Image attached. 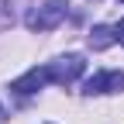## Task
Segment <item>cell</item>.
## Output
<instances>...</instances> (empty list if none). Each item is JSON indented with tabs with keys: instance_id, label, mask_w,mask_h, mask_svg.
Instances as JSON below:
<instances>
[{
	"instance_id": "obj_1",
	"label": "cell",
	"mask_w": 124,
	"mask_h": 124,
	"mask_svg": "<svg viewBox=\"0 0 124 124\" xmlns=\"http://www.w3.org/2000/svg\"><path fill=\"white\" fill-rule=\"evenodd\" d=\"M66 10H69L66 0H48V4L38 7L35 14H28V28L31 31H52L62 17H66Z\"/></svg>"
},
{
	"instance_id": "obj_5",
	"label": "cell",
	"mask_w": 124,
	"mask_h": 124,
	"mask_svg": "<svg viewBox=\"0 0 124 124\" xmlns=\"http://www.w3.org/2000/svg\"><path fill=\"white\" fill-rule=\"evenodd\" d=\"M110 41H117V31H114V28L93 24V31H90V45H93V48H107Z\"/></svg>"
},
{
	"instance_id": "obj_2",
	"label": "cell",
	"mask_w": 124,
	"mask_h": 124,
	"mask_svg": "<svg viewBox=\"0 0 124 124\" xmlns=\"http://www.w3.org/2000/svg\"><path fill=\"white\" fill-rule=\"evenodd\" d=\"M86 69V59L83 55H62L59 62H48V76H52V83H72V79H79Z\"/></svg>"
},
{
	"instance_id": "obj_6",
	"label": "cell",
	"mask_w": 124,
	"mask_h": 124,
	"mask_svg": "<svg viewBox=\"0 0 124 124\" xmlns=\"http://www.w3.org/2000/svg\"><path fill=\"white\" fill-rule=\"evenodd\" d=\"M114 31H117V41H121V45H124V17H121V21H117V28H114Z\"/></svg>"
},
{
	"instance_id": "obj_3",
	"label": "cell",
	"mask_w": 124,
	"mask_h": 124,
	"mask_svg": "<svg viewBox=\"0 0 124 124\" xmlns=\"http://www.w3.org/2000/svg\"><path fill=\"white\" fill-rule=\"evenodd\" d=\"M124 90V72H93L90 79L83 83L86 97H100V93H117Z\"/></svg>"
},
{
	"instance_id": "obj_4",
	"label": "cell",
	"mask_w": 124,
	"mask_h": 124,
	"mask_svg": "<svg viewBox=\"0 0 124 124\" xmlns=\"http://www.w3.org/2000/svg\"><path fill=\"white\" fill-rule=\"evenodd\" d=\"M45 83H52L48 66H38V69H28L24 76H17V79L10 83V90H14V93H21V97H28V93H38Z\"/></svg>"
},
{
	"instance_id": "obj_7",
	"label": "cell",
	"mask_w": 124,
	"mask_h": 124,
	"mask_svg": "<svg viewBox=\"0 0 124 124\" xmlns=\"http://www.w3.org/2000/svg\"><path fill=\"white\" fill-rule=\"evenodd\" d=\"M4 117H7V114H4V107H0V124H4Z\"/></svg>"
}]
</instances>
